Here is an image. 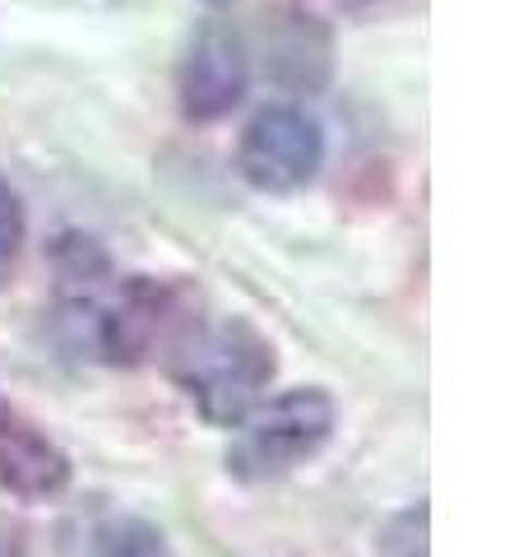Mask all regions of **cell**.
<instances>
[{
  "mask_svg": "<svg viewBox=\"0 0 528 557\" xmlns=\"http://www.w3.org/2000/svg\"><path fill=\"white\" fill-rule=\"evenodd\" d=\"M274 376V348L246 321H223L196 330L176 358V381L190 391L200 413L218 428H237L260 405Z\"/></svg>",
  "mask_w": 528,
  "mask_h": 557,
  "instance_id": "1",
  "label": "cell"
},
{
  "mask_svg": "<svg viewBox=\"0 0 528 557\" xmlns=\"http://www.w3.org/2000/svg\"><path fill=\"white\" fill-rule=\"evenodd\" d=\"M237 428L241 437L227 450V469L251 483L284 479L329 442L334 405L325 391H288L264 409H251Z\"/></svg>",
  "mask_w": 528,
  "mask_h": 557,
  "instance_id": "2",
  "label": "cell"
},
{
  "mask_svg": "<svg viewBox=\"0 0 528 557\" xmlns=\"http://www.w3.org/2000/svg\"><path fill=\"white\" fill-rule=\"evenodd\" d=\"M325 159L320 126L297 108H264L241 135V172L260 190H297Z\"/></svg>",
  "mask_w": 528,
  "mask_h": 557,
  "instance_id": "3",
  "label": "cell"
},
{
  "mask_svg": "<svg viewBox=\"0 0 528 557\" xmlns=\"http://www.w3.org/2000/svg\"><path fill=\"white\" fill-rule=\"evenodd\" d=\"M246 94V57L227 28H204L181 61V108L190 121H218Z\"/></svg>",
  "mask_w": 528,
  "mask_h": 557,
  "instance_id": "4",
  "label": "cell"
},
{
  "mask_svg": "<svg viewBox=\"0 0 528 557\" xmlns=\"http://www.w3.org/2000/svg\"><path fill=\"white\" fill-rule=\"evenodd\" d=\"M65 483H70L65 450L33 418L14 409L10 399H0V487L14 497L42 502L56 497Z\"/></svg>",
  "mask_w": 528,
  "mask_h": 557,
  "instance_id": "5",
  "label": "cell"
},
{
  "mask_svg": "<svg viewBox=\"0 0 528 557\" xmlns=\"http://www.w3.org/2000/svg\"><path fill=\"white\" fill-rule=\"evenodd\" d=\"M172 293L153 278H130L116 302L98 317V348L108 362H144L167 325Z\"/></svg>",
  "mask_w": 528,
  "mask_h": 557,
  "instance_id": "6",
  "label": "cell"
},
{
  "mask_svg": "<svg viewBox=\"0 0 528 557\" xmlns=\"http://www.w3.org/2000/svg\"><path fill=\"white\" fill-rule=\"evenodd\" d=\"M93 557H172V548L149 520H112L98 530Z\"/></svg>",
  "mask_w": 528,
  "mask_h": 557,
  "instance_id": "7",
  "label": "cell"
},
{
  "mask_svg": "<svg viewBox=\"0 0 528 557\" xmlns=\"http://www.w3.org/2000/svg\"><path fill=\"white\" fill-rule=\"evenodd\" d=\"M20 242H24V209L14 200V190L0 182V260L20 251Z\"/></svg>",
  "mask_w": 528,
  "mask_h": 557,
  "instance_id": "8",
  "label": "cell"
}]
</instances>
